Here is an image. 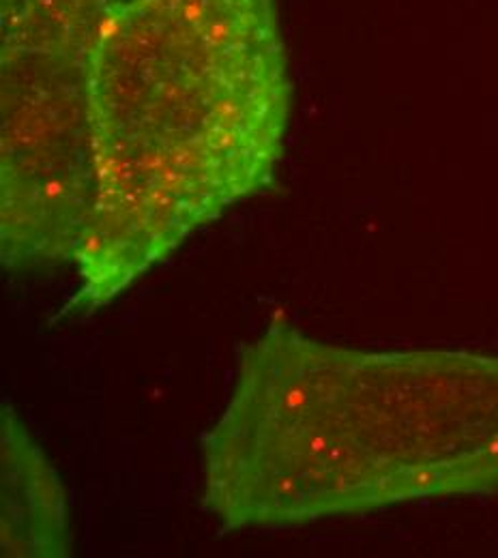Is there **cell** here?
<instances>
[{
  "label": "cell",
  "instance_id": "6da1fadb",
  "mask_svg": "<svg viewBox=\"0 0 498 558\" xmlns=\"http://www.w3.org/2000/svg\"><path fill=\"white\" fill-rule=\"evenodd\" d=\"M292 110L278 0H110L88 54L93 198L61 316H88L267 192Z\"/></svg>",
  "mask_w": 498,
  "mask_h": 558
},
{
  "label": "cell",
  "instance_id": "7a4b0ae2",
  "mask_svg": "<svg viewBox=\"0 0 498 558\" xmlns=\"http://www.w3.org/2000/svg\"><path fill=\"white\" fill-rule=\"evenodd\" d=\"M221 531L498 489V356L347 349L276 318L203 436Z\"/></svg>",
  "mask_w": 498,
  "mask_h": 558
},
{
  "label": "cell",
  "instance_id": "277c9868",
  "mask_svg": "<svg viewBox=\"0 0 498 558\" xmlns=\"http://www.w3.org/2000/svg\"><path fill=\"white\" fill-rule=\"evenodd\" d=\"M2 557H70V513L57 471L11 404H2Z\"/></svg>",
  "mask_w": 498,
  "mask_h": 558
},
{
  "label": "cell",
  "instance_id": "5b68a950",
  "mask_svg": "<svg viewBox=\"0 0 498 558\" xmlns=\"http://www.w3.org/2000/svg\"><path fill=\"white\" fill-rule=\"evenodd\" d=\"M13 0H2V7H7V4H11Z\"/></svg>",
  "mask_w": 498,
  "mask_h": 558
},
{
  "label": "cell",
  "instance_id": "3957f363",
  "mask_svg": "<svg viewBox=\"0 0 498 558\" xmlns=\"http://www.w3.org/2000/svg\"><path fill=\"white\" fill-rule=\"evenodd\" d=\"M110 0L2 9L0 258L9 271L73 263L90 198L88 54Z\"/></svg>",
  "mask_w": 498,
  "mask_h": 558
}]
</instances>
